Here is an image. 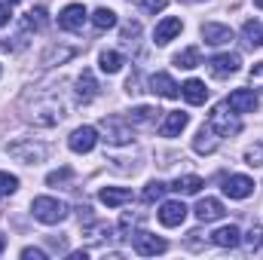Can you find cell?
Masks as SVG:
<instances>
[{"label": "cell", "mask_w": 263, "mask_h": 260, "mask_svg": "<svg viewBox=\"0 0 263 260\" xmlns=\"http://www.w3.org/2000/svg\"><path fill=\"white\" fill-rule=\"evenodd\" d=\"M25 117L31 120V123H37V126H55V123H62L65 120V104H62V98H55L52 92H43L40 98H34V95H28L25 98Z\"/></svg>", "instance_id": "1"}, {"label": "cell", "mask_w": 263, "mask_h": 260, "mask_svg": "<svg viewBox=\"0 0 263 260\" xmlns=\"http://www.w3.org/2000/svg\"><path fill=\"white\" fill-rule=\"evenodd\" d=\"M208 126L217 132L220 138H233V135H239V132H242L239 114H236V110H230V104H227V101H223V104H217V107L208 114Z\"/></svg>", "instance_id": "2"}, {"label": "cell", "mask_w": 263, "mask_h": 260, "mask_svg": "<svg viewBox=\"0 0 263 260\" xmlns=\"http://www.w3.org/2000/svg\"><path fill=\"white\" fill-rule=\"evenodd\" d=\"M31 211H34V217L40 220V224H62L67 217V205L62 199H52V196H37L34 202H31Z\"/></svg>", "instance_id": "3"}, {"label": "cell", "mask_w": 263, "mask_h": 260, "mask_svg": "<svg viewBox=\"0 0 263 260\" xmlns=\"http://www.w3.org/2000/svg\"><path fill=\"white\" fill-rule=\"evenodd\" d=\"M101 129H104V141L107 144H129L132 135H135V126L126 117H104Z\"/></svg>", "instance_id": "4"}, {"label": "cell", "mask_w": 263, "mask_h": 260, "mask_svg": "<svg viewBox=\"0 0 263 260\" xmlns=\"http://www.w3.org/2000/svg\"><path fill=\"white\" fill-rule=\"evenodd\" d=\"M9 156L25 162V165H37V162L46 159V147L34 144V141H15V144H9Z\"/></svg>", "instance_id": "5"}, {"label": "cell", "mask_w": 263, "mask_h": 260, "mask_svg": "<svg viewBox=\"0 0 263 260\" xmlns=\"http://www.w3.org/2000/svg\"><path fill=\"white\" fill-rule=\"evenodd\" d=\"M95 144H98V132L92 129V126H80V129L70 132V138H67V147L73 153H92Z\"/></svg>", "instance_id": "6"}, {"label": "cell", "mask_w": 263, "mask_h": 260, "mask_svg": "<svg viewBox=\"0 0 263 260\" xmlns=\"http://www.w3.org/2000/svg\"><path fill=\"white\" fill-rule=\"evenodd\" d=\"M86 25V6L83 3H70L59 12V28L62 31H83Z\"/></svg>", "instance_id": "7"}, {"label": "cell", "mask_w": 263, "mask_h": 260, "mask_svg": "<svg viewBox=\"0 0 263 260\" xmlns=\"http://www.w3.org/2000/svg\"><path fill=\"white\" fill-rule=\"evenodd\" d=\"M168 245H165V239H159V236H153V233H135V251L141 254V257H153V254H162Z\"/></svg>", "instance_id": "8"}, {"label": "cell", "mask_w": 263, "mask_h": 260, "mask_svg": "<svg viewBox=\"0 0 263 260\" xmlns=\"http://www.w3.org/2000/svg\"><path fill=\"white\" fill-rule=\"evenodd\" d=\"M239 65H242V59H239L236 52H220V55H214V59L208 62L211 73H214L217 80H223V77H233V73L239 70Z\"/></svg>", "instance_id": "9"}, {"label": "cell", "mask_w": 263, "mask_h": 260, "mask_svg": "<svg viewBox=\"0 0 263 260\" xmlns=\"http://www.w3.org/2000/svg\"><path fill=\"white\" fill-rule=\"evenodd\" d=\"M156 214H159V224H162V227H181L184 217H187V205L178 202V199H175V202H162Z\"/></svg>", "instance_id": "10"}, {"label": "cell", "mask_w": 263, "mask_h": 260, "mask_svg": "<svg viewBox=\"0 0 263 260\" xmlns=\"http://www.w3.org/2000/svg\"><path fill=\"white\" fill-rule=\"evenodd\" d=\"M223 193L230 196V199H248V196L254 193V181L248 175H230L223 181Z\"/></svg>", "instance_id": "11"}, {"label": "cell", "mask_w": 263, "mask_h": 260, "mask_svg": "<svg viewBox=\"0 0 263 260\" xmlns=\"http://www.w3.org/2000/svg\"><path fill=\"white\" fill-rule=\"evenodd\" d=\"M227 104H230V110H236V114H254L257 110V95L251 92V89H236L230 98H227Z\"/></svg>", "instance_id": "12"}, {"label": "cell", "mask_w": 263, "mask_h": 260, "mask_svg": "<svg viewBox=\"0 0 263 260\" xmlns=\"http://www.w3.org/2000/svg\"><path fill=\"white\" fill-rule=\"evenodd\" d=\"M181 28H184V22H181V18H175V15H165V18L156 25V31H153V40H156L159 46H165L168 40H175V37L181 34Z\"/></svg>", "instance_id": "13"}, {"label": "cell", "mask_w": 263, "mask_h": 260, "mask_svg": "<svg viewBox=\"0 0 263 260\" xmlns=\"http://www.w3.org/2000/svg\"><path fill=\"white\" fill-rule=\"evenodd\" d=\"M202 40H205L208 46H223V43L233 40V28L217 25V22H208V25H202Z\"/></svg>", "instance_id": "14"}, {"label": "cell", "mask_w": 263, "mask_h": 260, "mask_svg": "<svg viewBox=\"0 0 263 260\" xmlns=\"http://www.w3.org/2000/svg\"><path fill=\"white\" fill-rule=\"evenodd\" d=\"M150 92L162 95V98H178L181 95V86L168 77V73H153L150 77Z\"/></svg>", "instance_id": "15"}, {"label": "cell", "mask_w": 263, "mask_h": 260, "mask_svg": "<svg viewBox=\"0 0 263 260\" xmlns=\"http://www.w3.org/2000/svg\"><path fill=\"white\" fill-rule=\"evenodd\" d=\"M227 211H223V205L217 202V199H199L196 205V217L199 224H214V220H220Z\"/></svg>", "instance_id": "16"}, {"label": "cell", "mask_w": 263, "mask_h": 260, "mask_svg": "<svg viewBox=\"0 0 263 260\" xmlns=\"http://www.w3.org/2000/svg\"><path fill=\"white\" fill-rule=\"evenodd\" d=\"M77 98H80L83 104H89V101L98 98V83H95L92 70H83V73L77 77Z\"/></svg>", "instance_id": "17"}, {"label": "cell", "mask_w": 263, "mask_h": 260, "mask_svg": "<svg viewBox=\"0 0 263 260\" xmlns=\"http://www.w3.org/2000/svg\"><path fill=\"white\" fill-rule=\"evenodd\" d=\"M187 123H190V114H184V110H175V114H168V117L162 120L159 132H162L165 138H175V135H181V132L187 129Z\"/></svg>", "instance_id": "18"}, {"label": "cell", "mask_w": 263, "mask_h": 260, "mask_svg": "<svg viewBox=\"0 0 263 260\" xmlns=\"http://www.w3.org/2000/svg\"><path fill=\"white\" fill-rule=\"evenodd\" d=\"M211 242L217 245V248H236L239 242H242V233H239V227H220L217 233H211Z\"/></svg>", "instance_id": "19"}, {"label": "cell", "mask_w": 263, "mask_h": 260, "mask_svg": "<svg viewBox=\"0 0 263 260\" xmlns=\"http://www.w3.org/2000/svg\"><path fill=\"white\" fill-rule=\"evenodd\" d=\"M98 199H101L107 208H120V205L132 202V190H126V187H104V190L98 193Z\"/></svg>", "instance_id": "20"}, {"label": "cell", "mask_w": 263, "mask_h": 260, "mask_svg": "<svg viewBox=\"0 0 263 260\" xmlns=\"http://www.w3.org/2000/svg\"><path fill=\"white\" fill-rule=\"evenodd\" d=\"M193 150L196 153H214L217 150V132L211 129V126H202L196 141H193Z\"/></svg>", "instance_id": "21"}, {"label": "cell", "mask_w": 263, "mask_h": 260, "mask_svg": "<svg viewBox=\"0 0 263 260\" xmlns=\"http://www.w3.org/2000/svg\"><path fill=\"white\" fill-rule=\"evenodd\" d=\"M181 95H184L190 104H205L208 89H205V83H202V80H187V83L181 86Z\"/></svg>", "instance_id": "22"}, {"label": "cell", "mask_w": 263, "mask_h": 260, "mask_svg": "<svg viewBox=\"0 0 263 260\" xmlns=\"http://www.w3.org/2000/svg\"><path fill=\"white\" fill-rule=\"evenodd\" d=\"M242 40H245V46H248V49H260V46H263V28L257 25V22H251V18H248V22L242 25Z\"/></svg>", "instance_id": "23"}, {"label": "cell", "mask_w": 263, "mask_h": 260, "mask_svg": "<svg viewBox=\"0 0 263 260\" xmlns=\"http://www.w3.org/2000/svg\"><path fill=\"white\" fill-rule=\"evenodd\" d=\"M159 114L162 110H156V107H135L129 114V123L132 126H153L159 120Z\"/></svg>", "instance_id": "24"}, {"label": "cell", "mask_w": 263, "mask_h": 260, "mask_svg": "<svg viewBox=\"0 0 263 260\" xmlns=\"http://www.w3.org/2000/svg\"><path fill=\"white\" fill-rule=\"evenodd\" d=\"M202 187H205V184H202V178H196V175H184V178H178V181L172 184L175 193H184V196H196Z\"/></svg>", "instance_id": "25"}, {"label": "cell", "mask_w": 263, "mask_h": 260, "mask_svg": "<svg viewBox=\"0 0 263 260\" xmlns=\"http://www.w3.org/2000/svg\"><path fill=\"white\" fill-rule=\"evenodd\" d=\"M73 55H77L73 46H49V49L43 52V65H62V62L73 59Z\"/></svg>", "instance_id": "26"}, {"label": "cell", "mask_w": 263, "mask_h": 260, "mask_svg": "<svg viewBox=\"0 0 263 260\" xmlns=\"http://www.w3.org/2000/svg\"><path fill=\"white\" fill-rule=\"evenodd\" d=\"M92 25H95V31H110V28H117V12L101 6L92 12Z\"/></svg>", "instance_id": "27"}, {"label": "cell", "mask_w": 263, "mask_h": 260, "mask_svg": "<svg viewBox=\"0 0 263 260\" xmlns=\"http://www.w3.org/2000/svg\"><path fill=\"white\" fill-rule=\"evenodd\" d=\"M46 25H49V18H46V9H43V6L28 9V15H25V31H43Z\"/></svg>", "instance_id": "28"}, {"label": "cell", "mask_w": 263, "mask_h": 260, "mask_svg": "<svg viewBox=\"0 0 263 260\" xmlns=\"http://www.w3.org/2000/svg\"><path fill=\"white\" fill-rule=\"evenodd\" d=\"M98 62H101V70H104V73H117L120 67L126 65V62H123V55H120V52H114V49H104Z\"/></svg>", "instance_id": "29"}, {"label": "cell", "mask_w": 263, "mask_h": 260, "mask_svg": "<svg viewBox=\"0 0 263 260\" xmlns=\"http://www.w3.org/2000/svg\"><path fill=\"white\" fill-rule=\"evenodd\" d=\"M175 65L184 67V70H190V67H199V49H196V46H190V49L178 52V55H175Z\"/></svg>", "instance_id": "30"}, {"label": "cell", "mask_w": 263, "mask_h": 260, "mask_svg": "<svg viewBox=\"0 0 263 260\" xmlns=\"http://www.w3.org/2000/svg\"><path fill=\"white\" fill-rule=\"evenodd\" d=\"M165 190H168L165 184L153 181V184H147V190H144V196H141V199H144V202H159V199L165 196Z\"/></svg>", "instance_id": "31"}, {"label": "cell", "mask_w": 263, "mask_h": 260, "mask_svg": "<svg viewBox=\"0 0 263 260\" xmlns=\"http://www.w3.org/2000/svg\"><path fill=\"white\" fill-rule=\"evenodd\" d=\"M15 190H18V178L9 175V172H0V193L9 196V193H15Z\"/></svg>", "instance_id": "32"}, {"label": "cell", "mask_w": 263, "mask_h": 260, "mask_svg": "<svg viewBox=\"0 0 263 260\" xmlns=\"http://www.w3.org/2000/svg\"><path fill=\"white\" fill-rule=\"evenodd\" d=\"M245 242H248V248H251V251H260V248H263V227H251V230H248V236H245Z\"/></svg>", "instance_id": "33"}, {"label": "cell", "mask_w": 263, "mask_h": 260, "mask_svg": "<svg viewBox=\"0 0 263 260\" xmlns=\"http://www.w3.org/2000/svg\"><path fill=\"white\" fill-rule=\"evenodd\" d=\"M245 159H248V165H263V141L245 150Z\"/></svg>", "instance_id": "34"}, {"label": "cell", "mask_w": 263, "mask_h": 260, "mask_svg": "<svg viewBox=\"0 0 263 260\" xmlns=\"http://www.w3.org/2000/svg\"><path fill=\"white\" fill-rule=\"evenodd\" d=\"M70 178H73V172H70V169H59V172H52V175L46 178V184H49V187H59V184H67Z\"/></svg>", "instance_id": "35"}, {"label": "cell", "mask_w": 263, "mask_h": 260, "mask_svg": "<svg viewBox=\"0 0 263 260\" xmlns=\"http://www.w3.org/2000/svg\"><path fill=\"white\" fill-rule=\"evenodd\" d=\"M138 34H141V25H138V22H126V25H123V40H126V43H135Z\"/></svg>", "instance_id": "36"}, {"label": "cell", "mask_w": 263, "mask_h": 260, "mask_svg": "<svg viewBox=\"0 0 263 260\" xmlns=\"http://www.w3.org/2000/svg\"><path fill=\"white\" fill-rule=\"evenodd\" d=\"M138 3H141V9H144V12H153V15H156V12H162V9H165V3H168V0H138Z\"/></svg>", "instance_id": "37"}, {"label": "cell", "mask_w": 263, "mask_h": 260, "mask_svg": "<svg viewBox=\"0 0 263 260\" xmlns=\"http://www.w3.org/2000/svg\"><path fill=\"white\" fill-rule=\"evenodd\" d=\"M132 224H135V217H132V214H123V220H120V239H126V236H129Z\"/></svg>", "instance_id": "38"}, {"label": "cell", "mask_w": 263, "mask_h": 260, "mask_svg": "<svg viewBox=\"0 0 263 260\" xmlns=\"http://www.w3.org/2000/svg\"><path fill=\"white\" fill-rule=\"evenodd\" d=\"M251 83L263 89V62H257V65L251 67Z\"/></svg>", "instance_id": "39"}, {"label": "cell", "mask_w": 263, "mask_h": 260, "mask_svg": "<svg viewBox=\"0 0 263 260\" xmlns=\"http://www.w3.org/2000/svg\"><path fill=\"white\" fill-rule=\"evenodd\" d=\"M126 89H129L132 95H138V92H144V89H141V77H138V73H132V77H129V83H126Z\"/></svg>", "instance_id": "40"}, {"label": "cell", "mask_w": 263, "mask_h": 260, "mask_svg": "<svg viewBox=\"0 0 263 260\" xmlns=\"http://www.w3.org/2000/svg\"><path fill=\"white\" fill-rule=\"evenodd\" d=\"M22 257H25V260H46V254H43L40 248H25V251H22Z\"/></svg>", "instance_id": "41"}, {"label": "cell", "mask_w": 263, "mask_h": 260, "mask_svg": "<svg viewBox=\"0 0 263 260\" xmlns=\"http://www.w3.org/2000/svg\"><path fill=\"white\" fill-rule=\"evenodd\" d=\"M9 6H12V3H0V28H3V25L9 22V15H12V9H9Z\"/></svg>", "instance_id": "42"}, {"label": "cell", "mask_w": 263, "mask_h": 260, "mask_svg": "<svg viewBox=\"0 0 263 260\" xmlns=\"http://www.w3.org/2000/svg\"><path fill=\"white\" fill-rule=\"evenodd\" d=\"M86 257H89L86 251H73V254H70V260H86Z\"/></svg>", "instance_id": "43"}, {"label": "cell", "mask_w": 263, "mask_h": 260, "mask_svg": "<svg viewBox=\"0 0 263 260\" xmlns=\"http://www.w3.org/2000/svg\"><path fill=\"white\" fill-rule=\"evenodd\" d=\"M3 248H6V236L0 233V254H3Z\"/></svg>", "instance_id": "44"}, {"label": "cell", "mask_w": 263, "mask_h": 260, "mask_svg": "<svg viewBox=\"0 0 263 260\" xmlns=\"http://www.w3.org/2000/svg\"><path fill=\"white\" fill-rule=\"evenodd\" d=\"M254 6H260V9H263V0H254Z\"/></svg>", "instance_id": "45"}, {"label": "cell", "mask_w": 263, "mask_h": 260, "mask_svg": "<svg viewBox=\"0 0 263 260\" xmlns=\"http://www.w3.org/2000/svg\"><path fill=\"white\" fill-rule=\"evenodd\" d=\"M9 3H18V0H9Z\"/></svg>", "instance_id": "46"}]
</instances>
